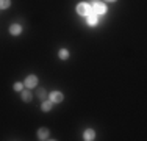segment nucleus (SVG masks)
<instances>
[{
	"mask_svg": "<svg viewBox=\"0 0 147 141\" xmlns=\"http://www.w3.org/2000/svg\"><path fill=\"white\" fill-rule=\"evenodd\" d=\"M49 100H50L52 104H61V102L64 100V96H63V93H59V91H53V93H50V96H49Z\"/></svg>",
	"mask_w": 147,
	"mask_h": 141,
	"instance_id": "f257e3e1",
	"label": "nucleus"
},
{
	"mask_svg": "<svg viewBox=\"0 0 147 141\" xmlns=\"http://www.w3.org/2000/svg\"><path fill=\"white\" fill-rule=\"evenodd\" d=\"M77 13H78L80 16H88L91 13V6L88 3H78V5H77Z\"/></svg>",
	"mask_w": 147,
	"mask_h": 141,
	"instance_id": "f03ea898",
	"label": "nucleus"
},
{
	"mask_svg": "<svg viewBox=\"0 0 147 141\" xmlns=\"http://www.w3.org/2000/svg\"><path fill=\"white\" fill-rule=\"evenodd\" d=\"M91 9H94V14H97V16H102V14L107 13V6H105L103 3H100V2H96Z\"/></svg>",
	"mask_w": 147,
	"mask_h": 141,
	"instance_id": "7ed1b4c3",
	"label": "nucleus"
},
{
	"mask_svg": "<svg viewBox=\"0 0 147 141\" xmlns=\"http://www.w3.org/2000/svg\"><path fill=\"white\" fill-rule=\"evenodd\" d=\"M25 85L27 88H34V86H38V77L36 75H28L25 79Z\"/></svg>",
	"mask_w": 147,
	"mask_h": 141,
	"instance_id": "20e7f679",
	"label": "nucleus"
},
{
	"mask_svg": "<svg viewBox=\"0 0 147 141\" xmlns=\"http://www.w3.org/2000/svg\"><path fill=\"white\" fill-rule=\"evenodd\" d=\"M36 135H38V140H42L44 141V140H49V135H50V133H49V130L45 129V127H42V129L38 130Z\"/></svg>",
	"mask_w": 147,
	"mask_h": 141,
	"instance_id": "39448f33",
	"label": "nucleus"
},
{
	"mask_svg": "<svg viewBox=\"0 0 147 141\" xmlns=\"http://www.w3.org/2000/svg\"><path fill=\"white\" fill-rule=\"evenodd\" d=\"M9 33L14 35V36H17V35L22 33V27H20L19 24H13V25H9Z\"/></svg>",
	"mask_w": 147,
	"mask_h": 141,
	"instance_id": "423d86ee",
	"label": "nucleus"
},
{
	"mask_svg": "<svg viewBox=\"0 0 147 141\" xmlns=\"http://www.w3.org/2000/svg\"><path fill=\"white\" fill-rule=\"evenodd\" d=\"M94 138H96V132H94L92 129L85 130V133H83V140H86V141H92Z\"/></svg>",
	"mask_w": 147,
	"mask_h": 141,
	"instance_id": "0eeeda50",
	"label": "nucleus"
},
{
	"mask_svg": "<svg viewBox=\"0 0 147 141\" xmlns=\"http://www.w3.org/2000/svg\"><path fill=\"white\" fill-rule=\"evenodd\" d=\"M86 17H88V25H91V27L97 25V20H99V19H97V14H94V13H89Z\"/></svg>",
	"mask_w": 147,
	"mask_h": 141,
	"instance_id": "6e6552de",
	"label": "nucleus"
},
{
	"mask_svg": "<svg viewBox=\"0 0 147 141\" xmlns=\"http://www.w3.org/2000/svg\"><path fill=\"white\" fill-rule=\"evenodd\" d=\"M41 110H42V111H50V110H52V102L49 100V99L42 102V105H41Z\"/></svg>",
	"mask_w": 147,
	"mask_h": 141,
	"instance_id": "1a4fd4ad",
	"label": "nucleus"
},
{
	"mask_svg": "<svg viewBox=\"0 0 147 141\" xmlns=\"http://www.w3.org/2000/svg\"><path fill=\"white\" fill-rule=\"evenodd\" d=\"M20 97L24 102H30L31 100V93L30 91H20Z\"/></svg>",
	"mask_w": 147,
	"mask_h": 141,
	"instance_id": "9d476101",
	"label": "nucleus"
},
{
	"mask_svg": "<svg viewBox=\"0 0 147 141\" xmlns=\"http://www.w3.org/2000/svg\"><path fill=\"white\" fill-rule=\"evenodd\" d=\"M38 96H39V99L41 100H47V93H45V89L44 88H39V89H38Z\"/></svg>",
	"mask_w": 147,
	"mask_h": 141,
	"instance_id": "9b49d317",
	"label": "nucleus"
},
{
	"mask_svg": "<svg viewBox=\"0 0 147 141\" xmlns=\"http://www.w3.org/2000/svg\"><path fill=\"white\" fill-rule=\"evenodd\" d=\"M58 56H59L61 60H67V58H69V52L66 50V49H61V50L58 52Z\"/></svg>",
	"mask_w": 147,
	"mask_h": 141,
	"instance_id": "f8f14e48",
	"label": "nucleus"
},
{
	"mask_svg": "<svg viewBox=\"0 0 147 141\" xmlns=\"http://www.w3.org/2000/svg\"><path fill=\"white\" fill-rule=\"evenodd\" d=\"M11 5V0H0V9H6Z\"/></svg>",
	"mask_w": 147,
	"mask_h": 141,
	"instance_id": "ddd939ff",
	"label": "nucleus"
},
{
	"mask_svg": "<svg viewBox=\"0 0 147 141\" xmlns=\"http://www.w3.org/2000/svg\"><path fill=\"white\" fill-rule=\"evenodd\" d=\"M22 88H24V83H20V82L14 83V91H17V93H20V91H22Z\"/></svg>",
	"mask_w": 147,
	"mask_h": 141,
	"instance_id": "4468645a",
	"label": "nucleus"
},
{
	"mask_svg": "<svg viewBox=\"0 0 147 141\" xmlns=\"http://www.w3.org/2000/svg\"><path fill=\"white\" fill-rule=\"evenodd\" d=\"M107 2H116V0H107Z\"/></svg>",
	"mask_w": 147,
	"mask_h": 141,
	"instance_id": "2eb2a0df",
	"label": "nucleus"
}]
</instances>
